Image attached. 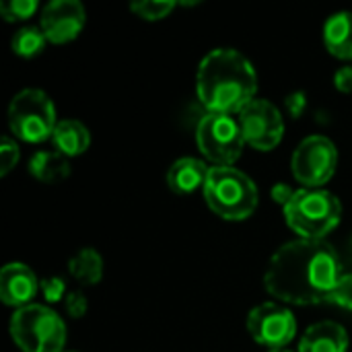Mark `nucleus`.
Returning <instances> with one entry per match:
<instances>
[{
  "label": "nucleus",
  "instance_id": "obj_1",
  "mask_svg": "<svg viewBox=\"0 0 352 352\" xmlns=\"http://www.w3.org/2000/svg\"><path fill=\"white\" fill-rule=\"evenodd\" d=\"M344 270L328 241L295 239L280 245L264 272L266 291L289 305L328 303Z\"/></svg>",
  "mask_w": 352,
  "mask_h": 352
},
{
  "label": "nucleus",
  "instance_id": "obj_2",
  "mask_svg": "<svg viewBox=\"0 0 352 352\" xmlns=\"http://www.w3.org/2000/svg\"><path fill=\"white\" fill-rule=\"evenodd\" d=\"M258 74L239 50H210L198 64L196 93L202 105L214 113H239L256 99Z\"/></svg>",
  "mask_w": 352,
  "mask_h": 352
},
{
  "label": "nucleus",
  "instance_id": "obj_3",
  "mask_svg": "<svg viewBox=\"0 0 352 352\" xmlns=\"http://www.w3.org/2000/svg\"><path fill=\"white\" fill-rule=\"evenodd\" d=\"M283 210L287 225L299 235V239L324 241L342 219L340 200L324 188L295 190V196Z\"/></svg>",
  "mask_w": 352,
  "mask_h": 352
},
{
  "label": "nucleus",
  "instance_id": "obj_4",
  "mask_svg": "<svg viewBox=\"0 0 352 352\" xmlns=\"http://www.w3.org/2000/svg\"><path fill=\"white\" fill-rule=\"evenodd\" d=\"M208 208L225 221H243L258 208V188L235 167H210L202 190Z\"/></svg>",
  "mask_w": 352,
  "mask_h": 352
},
{
  "label": "nucleus",
  "instance_id": "obj_5",
  "mask_svg": "<svg viewBox=\"0 0 352 352\" xmlns=\"http://www.w3.org/2000/svg\"><path fill=\"white\" fill-rule=\"evenodd\" d=\"M10 338L23 352H62L66 344L64 320L45 305H25L10 318Z\"/></svg>",
  "mask_w": 352,
  "mask_h": 352
},
{
  "label": "nucleus",
  "instance_id": "obj_6",
  "mask_svg": "<svg viewBox=\"0 0 352 352\" xmlns=\"http://www.w3.org/2000/svg\"><path fill=\"white\" fill-rule=\"evenodd\" d=\"M8 126L10 132L25 142L37 144L52 138L58 126L52 97L41 89L19 91L8 105Z\"/></svg>",
  "mask_w": 352,
  "mask_h": 352
},
{
  "label": "nucleus",
  "instance_id": "obj_7",
  "mask_svg": "<svg viewBox=\"0 0 352 352\" xmlns=\"http://www.w3.org/2000/svg\"><path fill=\"white\" fill-rule=\"evenodd\" d=\"M196 144L217 167H233L243 153L245 138L235 116L206 111L196 128Z\"/></svg>",
  "mask_w": 352,
  "mask_h": 352
},
{
  "label": "nucleus",
  "instance_id": "obj_8",
  "mask_svg": "<svg viewBox=\"0 0 352 352\" xmlns=\"http://www.w3.org/2000/svg\"><path fill=\"white\" fill-rule=\"evenodd\" d=\"M338 165L336 144L328 136H307L291 157L293 177L303 188H324Z\"/></svg>",
  "mask_w": 352,
  "mask_h": 352
},
{
  "label": "nucleus",
  "instance_id": "obj_9",
  "mask_svg": "<svg viewBox=\"0 0 352 352\" xmlns=\"http://www.w3.org/2000/svg\"><path fill=\"white\" fill-rule=\"evenodd\" d=\"M243 138L256 151H272L285 136V120L268 99H254L237 113Z\"/></svg>",
  "mask_w": 352,
  "mask_h": 352
},
{
  "label": "nucleus",
  "instance_id": "obj_10",
  "mask_svg": "<svg viewBox=\"0 0 352 352\" xmlns=\"http://www.w3.org/2000/svg\"><path fill=\"white\" fill-rule=\"evenodd\" d=\"M250 336L268 351L285 349L297 334V320L293 311L280 303H262L248 314Z\"/></svg>",
  "mask_w": 352,
  "mask_h": 352
},
{
  "label": "nucleus",
  "instance_id": "obj_11",
  "mask_svg": "<svg viewBox=\"0 0 352 352\" xmlns=\"http://www.w3.org/2000/svg\"><path fill=\"white\" fill-rule=\"evenodd\" d=\"M87 21V10L78 0H54L43 6L39 27L50 43H68L78 37Z\"/></svg>",
  "mask_w": 352,
  "mask_h": 352
},
{
  "label": "nucleus",
  "instance_id": "obj_12",
  "mask_svg": "<svg viewBox=\"0 0 352 352\" xmlns=\"http://www.w3.org/2000/svg\"><path fill=\"white\" fill-rule=\"evenodd\" d=\"M39 291V283L35 272L21 262H10L0 270V299L10 307L31 305L33 297Z\"/></svg>",
  "mask_w": 352,
  "mask_h": 352
},
{
  "label": "nucleus",
  "instance_id": "obj_13",
  "mask_svg": "<svg viewBox=\"0 0 352 352\" xmlns=\"http://www.w3.org/2000/svg\"><path fill=\"white\" fill-rule=\"evenodd\" d=\"M210 167L194 157H182L177 159L169 171H167V186L177 196H190L198 190H204L208 179Z\"/></svg>",
  "mask_w": 352,
  "mask_h": 352
},
{
  "label": "nucleus",
  "instance_id": "obj_14",
  "mask_svg": "<svg viewBox=\"0 0 352 352\" xmlns=\"http://www.w3.org/2000/svg\"><path fill=\"white\" fill-rule=\"evenodd\" d=\"M349 351V334L336 322H320L314 324L299 342L297 352H346Z\"/></svg>",
  "mask_w": 352,
  "mask_h": 352
},
{
  "label": "nucleus",
  "instance_id": "obj_15",
  "mask_svg": "<svg viewBox=\"0 0 352 352\" xmlns=\"http://www.w3.org/2000/svg\"><path fill=\"white\" fill-rule=\"evenodd\" d=\"M324 45L326 50L340 58L351 60L352 58V12L340 10L326 19L324 23Z\"/></svg>",
  "mask_w": 352,
  "mask_h": 352
},
{
  "label": "nucleus",
  "instance_id": "obj_16",
  "mask_svg": "<svg viewBox=\"0 0 352 352\" xmlns=\"http://www.w3.org/2000/svg\"><path fill=\"white\" fill-rule=\"evenodd\" d=\"M27 171L41 184H58L70 175V161L56 148L54 151L41 148L31 155Z\"/></svg>",
  "mask_w": 352,
  "mask_h": 352
},
{
  "label": "nucleus",
  "instance_id": "obj_17",
  "mask_svg": "<svg viewBox=\"0 0 352 352\" xmlns=\"http://www.w3.org/2000/svg\"><path fill=\"white\" fill-rule=\"evenodd\" d=\"M54 148L62 153L64 157H78L82 155L91 144L89 128L78 120H60L54 134H52Z\"/></svg>",
  "mask_w": 352,
  "mask_h": 352
},
{
  "label": "nucleus",
  "instance_id": "obj_18",
  "mask_svg": "<svg viewBox=\"0 0 352 352\" xmlns=\"http://www.w3.org/2000/svg\"><path fill=\"white\" fill-rule=\"evenodd\" d=\"M68 272L80 285H97L103 278V258L97 250L82 248L68 260Z\"/></svg>",
  "mask_w": 352,
  "mask_h": 352
},
{
  "label": "nucleus",
  "instance_id": "obj_19",
  "mask_svg": "<svg viewBox=\"0 0 352 352\" xmlns=\"http://www.w3.org/2000/svg\"><path fill=\"white\" fill-rule=\"evenodd\" d=\"M47 43V37L45 33L41 31V27H23L19 29L12 39H10V47L16 56H23V58H33L37 56Z\"/></svg>",
  "mask_w": 352,
  "mask_h": 352
},
{
  "label": "nucleus",
  "instance_id": "obj_20",
  "mask_svg": "<svg viewBox=\"0 0 352 352\" xmlns=\"http://www.w3.org/2000/svg\"><path fill=\"white\" fill-rule=\"evenodd\" d=\"M175 6L177 2L173 0H140V2H132L130 10L144 21H161L169 16Z\"/></svg>",
  "mask_w": 352,
  "mask_h": 352
},
{
  "label": "nucleus",
  "instance_id": "obj_21",
  "mask_svg": "<svg viewBox=\"0 0 352 352\" xmlns=\"http://www.w3.org/2000/svg\"><path fill=\"white\" fill-rule=\"evenodd\" d=\"M37 10L35 0H4L0 2V14L6 21H27Z\"/></svg>",
  "mask_w": 352,
  "mask_h": 352
},
{
  "label": "nucleus",
  "instance_id": "obj_22",
  "mask_svg": "<svg viewBox=\"0 0 352 352\" xmlns=\"http://www.w3.org/2000/svg\"><path fill=\"white\" fill-rule=\"evenodd\" d=\"M19 157H21V153H19L16 140L10 136H4L0 140V175L2 177L14 169V165L19 163Z\"/></svg>",
  "mask_w": 352,
  "mask_h": 352
},
{
  "label": "nucleus",
  "instance_id": "obj_23",
  "mask_svg": "<svg viewBox=\"0 0 352 352\" xmlns=\"http://www.w3.org/2000/svg\"><path fill=\"white\" fill-rule=\"evenodd\" d=\"M328 303H334L342 309H349L352 311V272H344L340 283L336 285L334 293L330 295V301Z\"/></svg>",
  "mask_w": 352,
  "mask_h": 352
},
{
  "label": "nucleus",
  "instance_id": "obj_24",
  "mask_svg": "<svg viewBox=\"0 0 352 352\" xmlns=\"http://www.w3.org/2000/svg\"><path fill=\"white\" fill-rule=\"evenodd\" d=\"M39 289L43 293V299L47 303H58L66 295V283L60 276H50L39 283Z\"/></svg>",
  "mask_w": 352,
  "mask_h": 352
},
{
  "label": "nucleus",
  "instance_id": "obj_25",
  "mask_svg": "<svg viewBox=\"0 0 352 352\" xmlns=\"http://www.w3.org/2000/svg\"><path fill=\"white\" fill-rule=\"evenodd\" d=\"M64 307H66V311H68L70 318H82L87 314V309H89V301H87V297L82 293L72 291V293L66 295Z\"/></svg>",
  "mask_w": 352,
  "mask_h": 352
},
{
  "label": "nucleus",
  "instance_id": "obj_26",
  "mask_svg": "<svg viewBox=\"0 0 352 352\" xmlns=\"http://www.w3.org/2000/svg\"><path fill=\"white\" fill-rule=\"evenodd\" d=\"M285 109L289 116L293 118H301L307 109V95L303 91H293L291 95H287L285 99Z\"/></svg>",
  "mask_w": 352,
  "mask_h": 352
},
{
  "label": "nucleus",
  "instance_id": "obj_27",
  "mask_svg": "<svg viewBox=\"0 0 352 352\" xmlns=\"http://www.w3.org/2000/svg\"><path fill=\"white\" fill-rule=\"evenodd\" d=\"M270 196H272V200H274L276 204H280V206L285 208V206L291 202V198L295 196V190H293L289 184H276V186H272Z\"/></svg>",
  "mask_w": 352,
  "mask_h": 352
},
{
  "label": "nucleus",
  "instance_id": "obj_28",
  "mask_svg": "<svg viewBox=\"0 0 352 352\" xmlns=\"http://www.w3.org/2000/svg\"><path fill=\"white\" fill-rule=\"evenodd\" d=\"M334 85L342 93H352V66H342L334 74Z\"/></svg>",
  "mask_w": 352,
  "mask_h": 352
},
{
  "label": "nucleus",
  "instance_id": "obj_29",
  "mask_svg": "<svg viewBox=\"0 0 352 352\" xmlns=\"http://www.w3.org/2000/svg\"><path fill=\"white\" fill-rule=\"evenodd\" d=\"M268 352H295V351H291V349H287V346H285V349H274V351H268Z\"/></svg>",
  "mask_w": 352,
  "mask_h": 352
},
{
  "label": "nucleus",
  "instance_id": "obj_30",
  "mask_svg": "<svg viewBox=\"0 0 352 352\" xmlns=\"http://www.w3.org/2000/svg\"><path fill=\"white\" fill-rule=\"evenodd\" d=\"M349 260H351V264H352V237H351V243H349Z\"/></svg>",
  "mask_w": 352,
  "mask_h": 352
}]
</instances>
